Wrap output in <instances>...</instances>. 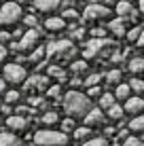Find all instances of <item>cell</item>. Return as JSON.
I'll use <instances>...</instances> for the list:
<instances>
[{
    "mask_svg": "<svg viewBox=\"0 0 144 146\" xmlns=\"http://www.w3.org/2000/svg\"><path fill=\"white\" fill-rule=\"evenodd\" d=\"M64 110L68 112L70 119H85L89 112H91V104H89V98L78 91H70L64 98Z\"/></svg>",
    "mask_w": 144,
    "mask_h": 146,
    "instance_id": "cell-1",
    "label": "cell"
},
{
    "mask_svg": "<svg viewBox=\"0 0 144 146\" xmlns=\"http://www.w3.org/2000/svg\"><path fill=\"white\" fill-rule=\"evenodd\" d=\"M76 55V47L72 40H57L47 44V59L49 62H72Z\"/></svg>",
    "mask_w": 144,
    "mask_h": 146,
    "instance_id": "cell-2",
    "label": "cell"
},
{
    "mask_svg": "<svg viewBox=\"0 0 144 146\" xmlns=\"http://www.w3.org/2000/svg\"><path fill=\"white\" fill-rule=\"evenodd\" d=\"M34 142L36 146H66L68 135L62 131H51V129H42V131L34 133Z\"/></svg>",
    "mask_w": 144,
    "mask_h": 146,
    "instance_id": "cell-3",
    "label": "cell"
},
{
    "mask_svg": "<svg viewBox=\"0 0 144 146\" xmlns=\"http://www.w3.org/2000/svg\"><path fill=\"white\" fill-rule=\"evenodd\" d=\"M112 49V40H106V38H91L85 47V57L87 59H98V57H104L108 55Z\"/></svg>",
    "mask_w": 144,
    "mask_h": 146,
    "instance_id": "cell-4",
    "label": "cell"
},
{
    "mask_svg": "<svg viewBox=\"0 0 144 146\" xmlns=\"http://www.w3.org/2000/svg\"><path fill=\"white\" fill-rule=\"evenodd\" d=\"M21 19V7L17 2H4L0 7V23L2 26H13Z\"/></svg>",
    "mask_w": 144,
    "mask_h": 146,
    "instance_id": "cell-5",
    "label": "cell"
},
{
    "mask_svg": "<svg viewBox=\"0 0 144 146\" xmlns=\"http://www.w3.org/2000/svg\"><path fill=\"white\" fill-rule=\"evenodd\" d=\"M26 80H28V72L21 64H9V66H4V83L19 85V83H26Z\"/></svg>",
    "mask_w": 144,
    "mask_h": 146,
    "instance_id": "cell-6",
    "label": "cell"
},
{
    "mask_svg": "<svg viewBox=\"0 0 144 146\" xmlns=\"http://www.w3.org/2000/svg\"><path fill=\"white\" fill-rule=\"evenodd\" d=\"M38 40H40V30H30L21 36L19 42H13V49L15 51H32V49H36Z\"/></svg>",
    "mask_w": 144,
    "mask_h": 146,
    "instance_id": "cell-7",
    "label": "cell"
},
{
    "mask_svg": "<svg viewBox=\"0 0 144 146\" xmlns=\"http://www.w3.org/2000/svg\"><path fill=\"white\" fill-rule=\"evenodd\" d=\"M83 17L87 21H100V19L110 17V9H106V4H89L83 13Z\"/></svg>",
    "mask_w": 144,
    "mask_h": 146,
    "instance_id": "cell-8",
    "label": "cell"
},
{
    "mask_svg": "<svg viewBox=\"0 0 144 146\" xmlns=\"http://www.w3.org/2000/svg\"><path fill=\"white\" fill-rule=\"evenodd\" d=\"M23 89L30 93V91H47L49 89V76L47 74H34V76H30L26 80V85H23Z\"/></svg>",
    "mask_w": 144,
    "mask_h": 146,
    "instance_id": "cell-9",
    "label": "cell"
},
{
    "mask_svg": "<svg viewBox=\"0 0 144 146\" xmlns=\"http://www.w3.org/2000/svg\"><path fill=\"white\" fill-rule=\"evenodd\" d=\"M106 123V117H104V112L100 108H91V112L85 117V127L93 129V127H102V125Z\"/></svg>",
    "mask_w": 144,
    "mask_h": 146,
    "instance_id": "cell-10",
    "label": "cell"
},
{
    "mask_svg": "<svg viewBox=\"0 0 144 146\" xmlns=\"http://www.w3.org/2000/svg\"><path fill=\"white\" fill-rule=\"evenodd\" d=\"M125 110L127 114H133V117H140V114H144V100L142 98H129L125 102Z\"/></svg>",
    "mask_w": 144,
    "mask_h": 146,
    "instance_id": "cell-11",
    "label": "cell"
},
{
    "mask_svg": "<svg viewBox=\"0 0 144 146\" xmlns=\"http://www.w3.org/2000/svg\"><path fill=\"white\" fill-rule=\"evenodd\" d=\"M136 9L131 7V2H127V0H119L117 2V15H119V19H125V17H131V19H136Z\"/></svg>",
    "mask_w": 144,
    "mask_h": 146,
    "instance_id": "cell-12",
    "label": "cell"
},
{
    "mask_svg": "<svg viewBox=\"0 0 144 146\" xmlns=\"http://www.w3.org/2000/svg\"><path fill=\"white\" fill-rule=\"evenodd\" d=\"M7 127H11L13 131H23V129H28V119L26 117H9L7 119Z\"/></svg>",
    "mask_w": 144,
    "mask_h": 146,
    "instance_id": "cell-13",
    "label": "cell"
},
{
    "mask_svg": "<svg viewBox=\"0 0 144 146\" xmlns=\"http://www.w3.org/2000/svg\"><path fill=\"white\" fill-rule=\"evenodd\" d=\"M34 7L40 13H53L55 9H59V0H34Z\"/></svg>",
    "mask_w": 144,
    "mask_h": 146,
    "instance_id": "cell-14",
    "label": "cell"
},
{
    "mask_svg": "<svg viewBox=\"0 0 144 146\" xmlns=\"http://www.w3.org/2000/svg\"><path fill=\"white\" fill-rule=\"evenodd\" d=\"M47 76H53L57 83H64V80L68 78V74H66V70H64L62 66H55V64H51V66L47 68Z\"/></svg>",
    "mask_w": 144,
    "mask_h": 146,
    "instance_id": "cell-15",
    "label": "cell"
},
{
    "mask_svg": "<svg viewBox=\"0 0 144 146\" xmlns=\"http://www.w3.org/2000/svg\"><path fill=\"white\" fill-rule=\"evenodd\" d=\"M108 30H110L115 36H125L127 34V30H125V19H112L110 23H108Z\"/></svg>",
    "mask_w": 144,
    "mask_h": 146,
    "instance_id": "cell-16",
    "label": "cell"
},
{
    "mask_svg": "<svg viewBox=\"0 0 144 146\" xmlns=\"http://www.w3.org/2000/svg\"><path fill=\"white\" fill-rule=\"evenodd\" d=\"M44 28H47L49 32H62V30L66 28V21H64L62 17H49L47 21H44Z\"/></svg>",
    "mask_w": 144,
    "mask_h": 146,
    "instance_id": "cell-17",
    "label": "cell"
},
{
    "mask_svg": "<svg viewBox=\"0 0 144 146\" xmlns=\"http://www.w3.org/2000/svg\"><path fill=\"white\" fill-rule=\"evenodd\" d=\"M131 98V89H129V85L127 83H121V85H117V89H115V100H129Z\"/></svg>",
    "mask_w": 144,
    "mask_h": 146,
    "instance_id": "cell-18",
    "label": "cell"
},
{
    "mask_svg": "<svg viewBox=\"0 0 144 146\" xmlns=\"http://www.w3.org/2000/svg\"><path fill=\"white\" fill-rule=\"evenodd\" d=\"M129 131L144 135V114H140V117H133V119H131V123H129Z\"/></svg>",
    "mask_w": 144,
    "mask_h": 146,
    "instance_id": "cell-19",
    "label": "cell"
},
{
    "mask_svg": "<svg viewBox=\"0 0 144 146\" xmlns=\"http://www.w3.org/2000/svg\"><path fill=\"white\" fill-rule=\"evenodd\" d=\"M30 62H34V64H38V62H42V59H47V47H36L32 53H30Z\"/></svg>",
    "mask_w": 144,
    "mask_h": 146,
    "instance_id": "cell-20",
    "label": "cell"
},
{
    "mask_svg": "<svg viewBox=\"0 0 144 146\" xmlns=\"http://www.w3.org/2000/svg\"><path fill=\"white\" fill-rule=\"evenodd\" d=\"M129 72H133V74H144V57H133V59H129Z\"/></svg>",
    "mask_w": 144,
    "mask_h": 146,
    "instance_id": "cell-21",
    "label": "cell"
},
{
    "mask_svg": "<svg viewBox=\"0 0 144 146\" xmlns=\"http://www.w3.org/2000/svg\"><path fill=\"white\" fill-rule=\"evenodd\" d=\"M127 85H129L131 93H138V98L142 95V100H144V80H140V78H131Z\"/></svg>",
    "mask_w": 144,
    "mask_h": 146,
    "instance_id": "cell-22",
    "label": "cell"
},
{
    "mask_svg": "<svg viewBox=\"0 0 144 146\" xmlns=\"http://www.w3.org/2000/svg\"><path fill=\"white\" fill-rule=\"evenodd\" d=\"M0 146H19V140L15 138L13 133L2 131V133H0Z\"/></svg>",
    "mask_w": 144,
    "mask_h": 146,
    "instance_id": "cell-23",
    "label": "cell"
},
{
    "mask_svg": "<svg viewBox=\"0 0 144 146\" xmlns=\"http://www.w3.org/2000/svg\"><path fill=\"white\" fill-rule=\"evenodd\" d=\"M91 131L93 129H89V127H78V129H74V138L78 142H89L91 140Z\"/></svg>",
    "mask_w": 144,
    "mask_h": 146,
    "instance_id": "cell-24",
    "label": "cell"
},
{
    "mask_svg": "<svg viewBox=\"0 0 144 146\" xmlns=\"http://www.w3.org/2000/svg\"><path fill=\"white\" fill-rule=\"evenodd\" d=\"M104 80H106V85H121V72L119 70H110V72L104 74Z\"/></svg>",
    "mask_w": 144,
    "mask_h": 146,
    "instance_id": "cell-25",
    "label": "cell"
},
{
    "mask_svg": "<svg viewBox=\"0 0 144 146\" xmlns=\"http://www.w3.org/2000/svg\"><path fill=\"white\" fill-rule=\"evenodd\" d=\"M100 106L104 110H110L112 106H115V93H104V95H100Z\"/></svg>",
    "mask_w": 144,
    "mask_h": 146,
    "instance_id": "cell-26",
    "label": "cell"
},
{
    "mask_svg": "<svg viewBox=\"0 0 144 146\" xmlns=\"http://www.w3.org/2000/svg\"><path fill=\"white\" fill-rule=\"evenodd\" d=\"M142 30H144V26H136V28H131L129 32L125 34L127 40H129V42H138V40H140V36H142Z\"/></svg>",
    "mask_w": 144,
    "mask_h": 146,
    "instance_id": "cell-27",
    "label": "cell"
},
{
    "mask_svg": "<svg viewBox=\"0 0 144 146\" xmlns=\"http://www.w3.org/2000/svg\"><path fill=\"white\" fill-rule=\"evenodd\" d=\"M89 70V64L83 62V59H78V62H72V74H85Z\"/></svg>",
    "mask_w": 144,
    "mask_h": 146,
    "instance_id": "cell-28",
    "label": "cell"
},
{
    "mask_svg": "<svg viewBox=\"0 0 144 146\" xmlns=\"http://www.w3.org/2000/svg\"><path fill=\"white\" fill-rule=\"evenodd\" d=\"M19 98H21L19 91H7L4 93V104H9V106H11V104H17Z\"/></svg>",
    "mask_w": 144,
    "mask_h": 146,
    "instance_id": "cell-29",
    "label": "cell"
},
{
    "mask_svg": "<svg viewBox=\"0 0 144 146\" xmlns=\"http://www.w3.org/2000/svg\"><path fill=\"white\" fill-rule=\"evenodd\" d=\"M123 114H125V110H123L119 104H115L110 110H108V117L110 119H115V121H119V119H123Z\"/></svg>",
    "mask_w": 144,
    "mask_h": 146,
    "instance_id": "cell-30",
    "label": "cell"
},
{
    "mask_svg": "<svg viewBox=\"0 0 144 146\" xmlns=\"http://www.w3.org/2000/svg\"><path fill=\"white\" fill-rule=\"evenodd\" d=\"M42 123H44V125H55V123H57V112H53V110L44 112V117H42Z\"/></svg>",
    "mask_w": 144,
    "mask_h": 146,
    "instance_id": "cell-31",
    "label": "cell"
},
{
    "mask_svg": "<svg viewBox=\"0 0 144 146\" xmlns=\"http://www.w3.org/2000/svg\"><path fill=\"white\" fill-rule=\"evenodd\" d=\"M104 78V74H91V76H87V87H98L100 85V80Z\"/></svg>",
    "mask_w": 144,
    "mask_h": 146,
    "instance_id": "cell-32",
    "label": "cell"
},
{
    "mask_svg": "<svg viewBox=\"0 0 144 146\" xmlns=\"http://www.w3.org/2000/svg\"><path fill=\"white\" fill-rule=\"evenodd\" d=\"M74 129V119H64L62 121V133H68Z\"/></svg>",
    "mask_w": 144,
    "mask_h": 146,
    "instance_id": "cell-33",
    "label": "cell"
},
{
    "mask_svg": "<svg viewBox=\"0 0 144 146\" xmlns=\"http://www.w3.org/2000/svg\"><path fill=\"white\" fill-rule=\"evenodd\" d=\"M83 146H110L106 142V140H102V138H93V140H89V142H85Z\"/></svg>",
    "mask_w": 144,
    "mask_h": 146,
    "instance_id": "cell-34",
    "label": "cell"
},
{
    "mask_svg": "<svg viewBox=\"0 0 144 146\" xmlns=\"http://www.w3.org/2000/svg\"><path fill=\"white\" fill-rule=\"evenodd\" d=\"M59 93H62V89H59V85H53V87H49L47 89V95H49V98H59Z\"/></svg>",
    "mask_w": 144,
    "mask_h": 146,
    "instance_id": "cell-35",
    "label": "cell"
},
{
    "mask_svg": "<svg viewBox=\"0 0 144 146\" xmlns=\"http://www.w3.org/2000/svg\"><path fill=\"white\" fill-rule=\"evenodd\" d=\"M62 19H72V21H74V19H78V13L74 11V9H66V11H64V17H62Z\"/></svg>",
    "mask_w": 144,
    "mask_h": 146,
    "instance_id": "cell-36",
    "label": "cell"
},
{
    "mask_svg": "<svg viewBox=\"0 0 144 146\" xmlns=\"http://www.w3.org/2000/svg\"><path fill=\"white\" fill-rule=\"evenodd\" d=\"M121 146H142V142H140L138 138H133V135H129V138H127Z\"/></svg>",
    "mask_w": 144,
    "mask_h": 146,
    "instance_id": "cell-37",
    "label": "cell"
},
{
    "mask_svg": "<svg viewBox=\"0 0 144 146\" xmlns=\"http://www.w3.org/2000/svg\"><path fill=\"white\" fill-rule=\"evenodd\" d=\"M26 26H30L34 30V26H38V21H36V17H34V15H28L26 17Z\"/></svg>",
    "mask_w": 144,
    "mask_h": 146,
    "instance_id": "cell-38",
    "label": "cell"
},
{
    "mask_svg": "<svg viewBox=\"0 0 144 146\" xmlns=\"http://www.w3.org/2000/svg\"><path fill=\"white\" fill-rule=\"evenodd\" d=\"M83 38H85V30H74L72 40H83Z\"/></svg>",
    "mask_w": 144,
    "mask_h": 146,
    "instance_id": "cell-39",
    "label": "cell"
},
{
    "mask_svg": "<svg viewBox=\"0 0 144 146\" xmlns=\"http://www.w3.org/2000/svg\"><path fill=\"white\" fill-rule=\"evenodd\" d=\"M87 93H89V98H98V95H100L102 91H100V87H89V91H87Z\"/></svg>",
    "mask_w": 144,
    "mask_h": 146,
    "instance_id": "cell-40",
    "label": "cell"
},
{
    "mask_svg": "<svg viewBox=\"0 0 144 146\" xmlns=\"http://www.w3.org/2000/svg\"><path fill=\"white\" fill-rule=\"evenodd\" d=\"M4 57H7V49L0 44V64H2V59H4Z\"/></svg>",
    "mask_w": 144,
    "mask_h": 146,
    "instance_id": "cell-41",
    "label": "cell"
},
{
    "mask_svg": "<svg viewBox=\"0 0 144 146\" xmlns=\"http://www.w3.org/2000/svg\"><path fill=\"white\" fill-rule=\"evenodd\" d=\"M136 44H138V47H140V49H142V51H144V30H142V36H140V40H138V42H136Z\"/></svg>",
    "mask_w": 144,
    "mask_h": 146,
    "instance_id": "cell-42",
    "label": "cell"
},
{
    "mask_svg": "<svg viewBox=\"0 0 144 146\" xmlns=\"http://www.w3.org/2000/svg\"><path fill=\"white\" fill-rule=\"evenodd\" d=\"M0 110H2V114H11V106H9V104H4Z\"/></svg>",
    "mask_w": 144,
    "mask_h": 146,
    "instance_id": "cell-43",
    "label": "cell"
},
{
    "mask_svg": "<svg viewBox=\"0 0 144 146\" xmlns=\"http://www.w3.org/2000/svg\"><path fill=\"white\" fill-rule=\"evenodd\" d=\"M70 85H74V87H78V85H81V78H78V76H74V78L70 80Z\"/></svg>",
    "mask_w": 144,
    "mask_h": 146,
    "instance_id": "cell-44",
    "label": "cell"
},
{
    "mask_svg": "<svg viewBox=\"0 0 144 146\" xmlns=\"http://www.w3.org/2000/svg\"><path fill=\"white\" fill-rule=\"evenodd\" d=\"M9 38H11V36H9L7 32H0V40H9Z\"/></svg>",
    "mask_w": 144,
    "mask_h": 146,
    "instance_id": "cell-45",
    "label": "cell"
},
{
    "mask_svg": "<svg viewBox=\"0 0 144 146\" xmlns=\"http://www.w3.org/2000/svg\"><path fill=\"white\" fill-rule=\"evenodd\" d=\"M7 93V87H4V83H0V95H4Z\"/></svg>",
    "mask_w": 144,
    "mask_h": 146,
    "instance_id": "cell-46",
    "label": "cell"
},
{
    "mask_svg": "<svg viewBox=\"0 0 144 146\" xmlns=\"http://www.w3.org/2000/svg\"><path fill=\"white\" fill-rule=\"evenodd\" d=\"M140 13H144V0H140V9H138Z\"/></svg>",
    "mask_w": 144,
    "mask_h": 146,
    "instance_id": "cell-47",
    "label": "cell"
},
{
    "mask_svg": "<svg viewBox=\"0 0 144 146\" xmlns=\"http://www.w3.org/2000/svg\"><path fill=\"white\" fill-rule=\"evenodd\" d=\"M127 2H131V0H127Z\"/></svg>",
    "mask_w": 144,
    "mask_h": 146,
    "instance_id": "cell-48",
    "label": "cell"
}]
</instances>
